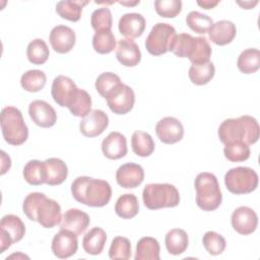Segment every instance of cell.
I'll list each match as a JSON object with an SVG mask.
<instances>
[{"label":"cell","mask_w":260,"mask_h":260,"mask_svg":"<svg viewBox=\"0 0 260 260\" xmlns=\"http://www.w3.org/2000/svg\"><path fill=\"white\" fill-rule=\"evenodd\" d=\"M22 210L28 219L46 229H52L62 220L59 203L41 192L29 193L23 200Z\"/></svg>","instance_id":"obj_1"},{"label":"cell","mask_w":260,"mask_h":260,"mask_svg":"<svg viewBox=\"0 0 260 260\" xmlns=\"http://www.w3.org/2000/svg\"><path fill=\"white\" fill-rule=\"evenodd\" d=\"M71 193L76 201L84 205L103 207L111 200L112 188L105 180L81 176L72 182Z\"/></svg>","instance_id":"obj_2"},{"label":"cell","mask_w":260,"mask_h":260,"mask_svg":"<svg viewBox=\"0 0 260 260\" xmlns=\"http://www.w3.org/2000/svg\"><path fill=\"white\" fill-rule=\"evenodd\" d=\"M217 134L223 144L233 141H243L250 145L258 141L260 128L254 117L244 115L239 118H231L222 121L218 127Z\"/></svg>","instance_id":"obj_3"},{"label":"cell","mask_w":260,"mask_h":260,"mask_svg":"<svg viewBox=\"0 0 260 260\" xmlns=\"http://www.w3.org/2000/svg\"><path fill=\"white\" fill-rule=\"evenodd\" d=\"M196 190V203L204 211H213L219 207L222 194L217 178L208 172L199 173L194 182Z\"/></svg>","instance_id":"obj_4"},{"label":"cell","mask_w":260,"mask_h":260,"mask_svg":"<svg viewBox=\"0 0 260 260\" xmlns=\"http://www.w3.org/2000/svg\"><path fill=\"white\" fill-rule=\"evenodd\" d=\"M142 200L148 209L156 210L167 207H176L180 203L178 189L169 183L147 184L142 192Z\"/></svg>","instance_id":"obj_5"},{"label":"cell","mask_w":260,"mask_h":260,"mask_svg":"<svg viewBox=\"0 0 260 260\" xmlns=\"http://www.w3.org/2000/svg\"><path fill=\"white\" fill-rule=\"evenodd\" d=\"M1 130L4 140L11 145H21L28 137V128L21 112L12 106H7L1 111Z\"/></svg>","instance_id":"obj_6"},{"label":"cell","mask_w":260,"mask_h":260,"mask_svg":"<svg viewBox=\"0 0 260 260\" xmlns=\"http://www.w3.org/2000/svg\"><path fill=\"white\" fill-rule=\"evenodd\" d=\"M257 173L248 167H237L230 169L224 175L226 189L233 194H248L258 187Z\"/></svg>","instance_id":"obj_7"},{"label":"cell","mask_w":260,"mask_h":260,"mask_svg":"<svg viewBox=\"0 0 260 260\" xmlns=\"http://www.w3.org/2000/svg\"><path fill=\"white\" fill-rule=\"evenodd\" d=\"M176 36V29L173 25L157 22L153 25L145 40V48L147 52L153 56L166 54L170 51Z\"/></svg>","instance_id":"obj_8"},{"label":"cell","mask_w":260,"mask_h":260,"mask_svg":"<svg viewBox=\"0 0 260 260\" xmlns=\"http://www.w3.org/2000/svg\"><path fill=\"white\" fill-rule=\"evenodd\" d=\"M0 231V253H3L12 244L19 242L23 238L25 234V225L19 216L6 214L1 218Z\"/></svg>","instance_id":"obj_9"},{"label":"cell","mask_w":260,"mask_h":260,"mask_svg":"<svg viewBox=\"0 0 260 260\" xmlns=\"http://www.w3.org/2000/svg\"><path fill=\"white\" fill-rule=\"evenodd\" d=\"M51 249L53 254L60 259H66L73 256L78 249L77 236L68 231L60 230L53 238Z\"/></svg>","instance_id":"obj_10"},{"label":"cell","mask_w":260,"mask_h":260,"mask_svg":"<svg viewBox=\"0 0 260 260\" xmlns=\"http://www.w3.org/2000/svg\"><path fill=\"white\" fill-rule=\"evenodd\" d=\"M155 133L162 143L174 144L182 140L184 136V127L177 118L165 117L156 123Z\"/></svg>","instance_id":"obj_11"},{"label":"cell","mask_w":260,"mask_h":260,"mask_svg":"<svg viewBox=\"0 0 260 260\" xmlns=\"http://www.w3.org/2000/svg\"><path fill=\"white\" fill-rule=\"evenodd\" d=\"M233 229L240 235H250L254 233L258 225V216L256 212L248 206L236 208L231 216Z\"/></svg>","instance_id":"obj_12"},{"label":"cell","mask_w":260,"mask_h":260,"mask_svg":"<svg viewBox=\"0 0 260 260\" xmlns=\"http://www.w3.org/2000/svg\"><path fill=\"white\" fill-rule=\"evenodd\" d=\"M109 125L108 115L99 109L91 110L79 123V129L85 137L101 135Z\"/></svg>","instance_id":"obj_13"},{"label":"cell","mask_w":260,"mask_h":260,"mask_svg":"<svg viewBox=\"0 0 260 260\" xmlns=\"http://www.w3.org/2000/svg\"><path fill=\"white\" fill-rule=\"evenodd\" d=\"M77 88L78 87L76 86L75 82L70 77L58 75L53 80L51 94L56 104H58L60 107L68 108Z\"/></svg>","instance_id":"obj_14"},{"label":"cell","mask_w":260,"mask_h":260,"mask_svg":"<svg viewBox=\"0 0 260 260\" xmlns=\"http://www.w3.org/2000/svg\"><path fill=\"white\" fill-rule=\"evenodd\" d=\"M28 114L32 122L42 128H50L57 121V114L54 108L42 100H36L29 104Z\"/></svg>","instance_id":"obj_15"},{"label":"cell","mask_w":260,"mask_h":260,"mask_svg":"<svg viewBox=\"0 0 260 260\" xmlns=\"http://www.w3.org/2000/svg\"><path fill=\"white\" fill-rule=\"evenodd\" d=\"M49 40L52 49L55 52L65 54L73 49L76 42V36L71 27L61 24L52 28Z\"/></svg>","instance_id":"obj_16"},{"label":"cell","mask_w":260,"mask_h":260,"mask_svg":"<svg viewBox=\"0 0 260 260\" xmlns=\"http://www.w3.org/2000/svg\"><path fill=\"white\" fill-rule=\"evenodd\" d=\"M106 101L108 107L114 114L125 115L133 109L135 94L130 86L123 83L121 87Z\"/></svg>","instance_id":"obj_17"},{"label":"cell","mask_w":260,"mask_h":260,"mask_svg":"<svg viewBox=\"0 0 260 260\" xmlns=\"http://www.w3.org/2000/svg\"><path fill=\"white\" fill-rule=\"evenodd\" d=\"M144 180L142 167L135 162H127L120 166L116 172V181L123 188H136Z\"/></svg>","instance_id":"obj_18"},{"label":"cell","mask_w":260,"mask_h":260,"mask_svg":"<svg viewBox=\"0 0 260 260\" xmlns=\"http://www.w3.org/2000/svg\"><path fill=\"white\" fill-rule=\"evenodd\" d=\"M90 223L89 215L77 208H70L63 214L60 229L68 230L76 236H80L85 232Z\"/></svg>","instance_id":"obj_19"},{"label":"cell","mask_w":260,"mask_h":260,"mask_svg":"<svg viewBox=\"0 0 260 260\" xmlns=\"http://www.w3.org/2000/svg\"><path fill=\"white\" fill-rule=\"evenodd\" d=\"M145 25L146 21L143 15L136 12L123 14L118 23L120 34L131 40L140 37L145 29Z\"/></svg>","instance_id":"obj_20"},{"label":"cell","mask_w":260,"mask_h":260,"mask_svg":"<svg viewBox=\"0 0 260 260\" xmlns=\"http://www.w3.org/2000/svg\"><path fill=\"white\" fill-rule=\"evenodd\" d=\"M102 151L110 159L124 157L128 151L126 137L120 132H111L102 142Z\"/></svg>","instance_id":"obj_21"},{"label":"cell","mask_w":260,"mask_h":260,"mask_svg":"<svg viewBox=\"0 0 260 260\" xmlns=\"http://www.w3.org/2000/svg\"><path fill=\"white\" fill-rule=\"evenodd\" d=\"M116 57L122 65L134 67L141 61V52L133 40L121 39L116 49Z\"/></svg>","instance_id":"obj_22"},{"label":"cell","mask_w":260,"mask_h":260,"mask_svg":"<svg viewBox=\"0 0 260 260\" xmlns=\"http://www.w3.org/2000/svg\"><path fill=\"white\" fill-rule=\"evenodd\" d=\"M207 32L212 43L218 46H225L235 39L237 27L230 20H219L214 22Z\"/></svg>","instance_id":"obj_23"},{"label":"cell","mask_w":260,"mask_h":260,"mask_svg":"<svg viewBox=\"0 0 260 260\" xmlns=\"http://www.w3.org/2000/svg\"><path fill=\"white\" fill-rule=\"evenodd\" d=\"M46 184L50 186L61 185L68 176L67 165L60 158L50 157L45 160Z\"/></svg>","instance_id":"obj_24"},{"label":"cell","mask_w":260,"mask_h":260,"mask_svg":"<svg viewBox=\"0 0 260 260\" xmlns=\"http://www.w3.org/2000/svg\"><path fill=\"white\" fill-rule=\"evenodd\" d=\"M107 241L106 232L99 226L89 230L82 239V248L89 255H99L103 252Z\"/></svg>","instance_id":"obj_25"},{"label":"cell","mask_w":260,"mask_h":260,"mask_svg":"<svg viewBox=\"0 0 260 260\" xmlns=\"http://www.w3.org/2000/svg\"><path fill=\"white\" fill-rule=\"evenodd\" d=\"M165 244L170 254L175 256L180 255L184 253L188 248V235L182 229H173L167 233L165 238Z\"/></svg>","instance_id":"obj_26"},{"label":"cell","mask_w":260,"mask_h":260,"mask_svg":"<svg viewBox=\"0 0 260 260\" xmlns=\"http://www.w3.org/2000/svg\"><path fill=\"white\" fill-rule=\"evenodd\" d=\"M120 77L113 72H104L100 74L95 79L96 91L106 100L113 95L122 85Z\"/></svg>","instance_id":"obj_27"},{"label":"cell","mask_w":260,"mask_h":260,"mask_svg":"<svg viewBox=\"0 0 260 260\" xmlns=\"http://www.w3.org/2000/svg\"><path fill=\"white\" fill-rule=\"evenodd\" d=\"M159 243L152 237L141 238L136 245L135 260H159Z\"/></svg>","instance_id":"obj_28"},{"label":"cell","mask_w":260,"mask_h":260,"mask_svg":"<svg viewBox=\"0 0 260 260\" xmlns=\"http://www.w3.org/2000/svg\"><path fill=\"white\" fill-rule=\"evenodd\" d=\"M115 211L121 218H133L139 211V203L137 197L131 193H125L121 195L116 201Z\"/></svg>","instance_id":"obj_29"},{"label":"cell","mask_w":260,"mask_h":260,"mask_svg":"<svg viewBox=\"0 0 260 260\" xmlns=\"http://www.w3.org/2000/svg\"><path fill=\"white\" fill-rule=\"evenodd\" d=\"M131 146L133 152L141 157L149 156L155 148L151 135L144 131H135L132 134Z\"/></svg>","instance_id":"obj_30"},{"label":"cell","mask_w":260,"mask_h":260,"mask_svg":"<svg viewBox=\"0 0 260 260\" xmlns=\"http://www.w3.org/2000/svg\"><path fill=\"white\" fill-rule=\"evenodd\" d=\"M24 180L34 186L46 184V166L45 161L31 159L27 161L22 172Z\"/></svg>","instance_id":"obj_31"},{"label":"cell","mask_w":260,"mask_h":260,"mask_svg":"<svg viewBox=\"0 0 260 260\" xmlns=\"http://www.w3.org/2000/svg\"><path fill=\"white\" fill-rule=\"evenodd\" d=\"M68 109L73 116L84 118L91 111V98L89 93L84 89L77 88Z\"/></svg>","instance_id":"obj_32"},{"label":"cell","mask_w":260,"mask_h":260,"mask_svg":"<svg viewBox=\"0 0 260 260\" xmlns=\"http://www.w3.org/2000/svg\"><path fill=\"white\" fill-rule=\"evenodd\" d=\"M237 66L244 74H252L260 67V52L258 49L249 48L244 50L238 57Z\"/></svg>","instance_id":"obj_33"},{"label":"cell","mask_w":260,"mask_h":260,"mask_svg":"<svg viewBox=\"0 0 260 260\" xmlns=\"http://www.w3.org/2000/svg\"><path fill=\"white\" fill-rule=\"evenodd\" d=\"M215 67L212 62H207L203 64H192L188 76L192 83L196 85L207 84L214 76Z\"/></svg>","instance_id":"obj_34"},{"label":"cell","mask_w":260,"mask_h":260,"mask_svg":"<svg viewBox=\"0 0 260 260\" xmlns=\"http://www.w3.org/2000/svg\"><path fill=\"white\" fill-rule=\"evenodd\" d=\"M88 1H60L56 5V12L64 19L76 22L80 19L82 8Z\"/></svg>","instance_id":"obj_35"},{"label":"cell","mask_w":260,"mask_h":260,"mask_svg":"<svg viewBox=\"0 0 260 260\" xmlns=\"http://www.w3.org/2000/svg\"><path fill=\"white\" fill-rule=\"evenodd\" d=\"M47 77L44 71L31 69L24 72L20 78L21 87L28 92H38L46 85Z\"/></svg>","instance_id":"obj_36"},{"label":"cell","mask_w":260,"mask_h":260,"mask_svg":"<svg viewBox=\"0 0 260 260\" xmlns=\"http://www.w3.org/2000/svg\"><path fill=\"white\" fill-rule=\"evenodd\" d=\"M196 42V37L183 32L175 37L170 51L180 58H189Z\"/></svg>","instance_id":"obj_37"},{"label":"cell","mask_w":260,"mask_h":260,"mask_svg":"<svg viewBox=\"0 0 260 260\" xmlns=\"http://www.w3.org/2000/svg\"><path fill=\"white\" fill-rule=\"evenodd\" d=\"M50 55L49 48L46 42L42 39L32 40L26 48V56L30 63L35 65L44 64Z\"/></svg>","instance_id":"obj_38"},{"label":"cell","mask_w":260,"mask_h":260,"mask_svg":"<svg viewBox=\"0 0 260 260\" xmlns=\"http://www.w3.org/2000/svg\"><path fill=\"white\" fill-rule=\"evenodd\" d=\"M224 157L232 162L245 161L250 157V146L243 141H233L224 144Z\"/></svg>","instance_id":"obj_39"},{"label":"cell","mask_w":260,"mask_h":260,"mask_svg":"<svg viewBox=\"0 0 260 260\" xmlns=\"http://www.w3.org/2000/svg\"><path fill=\"white\" fill-rule=\"evenodd\" d=\"M92 47L99 54H109L116 48V38L111 30L98 31L92 37Z\"/></svg>","instance_id":"obj_40"},{"label":"cell","mask_w":260,"mask_h":260,"mask_svg":"<svg viewBox=\"0 0 260 260\" xmlns=\"http://www.w3.org/2000/svg\"><path fill=\"white\" fill-rule=\"evenodd\" d=\"M186 23L193 31L204 35L213 24V20L206 14L200 13L198 11H191L186 16Z\"/></svg>","instance_id":"obj_41"},{"label":"cell","mask_w":260,"mask_h":260,"mask_svg":"<svg viewBox=\"0 0 260 260\" xmlns=\"http://www.w3.org/2000/svg\"><path fill=\"white\" fill-rule=\"evenodd\" d=\"M211 47L204 37H196L194 49L188 58L192 64H203L209 62L211 56Z\"/></svg>","instance_id":"obj_42"},{"label":"cell","mask_w":260,"mask_h":260,"mask_svg":"<svg viewBox=\"0 0 260 260\" xmlns=\"http://www.w3.org/2000/svg\"><path fill=\"white\" fill-rule=\"evenodd\" d=\"M112 23V13L108 7L98 8L91 13L90 24L91 27L95 30V32L103 30H111Z\"/></svg>","instance_id":"obj_43"},{"label":"cell","mask_w":260,"mask_h":260,"mask_svg":"<svg viewBox=\"0 0 260 260\" xmlns=\"http://www.w3.org/2000/svg\"><path fill=\"white\" fill-rule=\"evenodd\" d=\"M202 243L205 250L210 255L214 256L221 254L226 247V242L224 238L213 231H208L204 234L202 238Z\"/></svg>","instance_id":"obj_44"},{"label":"cell","mask_w":260,"mask_h":260,"mask_svg":"<svg viewBox=\"0 0 260 260\" xmlns=\"http://www.w3.org/2000/svg\"><path fill=\"white\" fill-rule=\"evenodd\" d=\"M109 257L111 259L127 260L131 257V243L125 237H116L113 239L110 249Z\"/></svg>","instance_id":"obj_45"},{"label":"cell","mask_w":260,"mask_h":260,"mask_svg":"<svg viewBox=\"0 0 260 260\" xmlns=\"http://www.w3.org/2000/svg\"><path fill=\"white\" fill-rule=\"evenodd\" d=\"M156 13L166 18H174L182 11V1L180 0H156L154 1Z\"/></svg>","instance_id":"obj_46"},{"label":"cell","mask_w":260,"mask_h":260,"mask_svg":"<svg viewBox=\"0 0 260 260\" xmlns=\"http://www.w3.org/2000/svg\"><path fill=\"white\" fill-rule=\"evenodd\" d=\"M1 159H2V166H1V175H4L11 167V159L9 155L5 153V151L1 150Z\"/></svg>","instance_id":"obj_47"},{"label":"cell","mask_w":260,"mask_h":260,"mask_svg":"<svg viewBox=\"0 0 260 260\" xmlns=\"http://www.w3.org/2000/svg\"><path fill=\"white\" fill-rule=\"evenodd\" d=\"M219 3V1H210V0H203V1H197V4L204 8V9H211L213 7H215L217 4Z\"/></svg>","instance_id":"obj_48"},{"label":"cell","mask_w":260,"mask_h":260,"mask_svg":"<svg viewBox=\"0 0 260 260\" xmlns=\"http://www.w3.org/2000/svg\"><path fill=\"white\" fill-rule=\"evenodd\" d=\"M240 6H242L244 9H252L256 4H258V1H244V2H241V1H238L237 2Z\"/></svg>","instance_id":"obj_49"},{"label":"cell","mask_w":260,"mask_h":260,"mask_svg":"<svg viewBox=\"0 0 260 260\" xmlns=\"http://www.w3.org/2000/svg\"><path fill=\"white\" fill-rule=\"evenodd\" d=\"M122 5H127V6H134L139 3V1H134V2H119Z\"/></svg>","instance_id":"obj_50"}]
</instances>
